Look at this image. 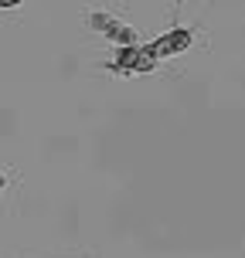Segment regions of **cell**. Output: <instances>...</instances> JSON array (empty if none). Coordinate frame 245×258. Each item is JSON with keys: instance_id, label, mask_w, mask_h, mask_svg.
I'll return each mask as SVG.
<instances>
[{"instance_id": "cell-1", "label": "cell", "mask_w": 245, "mask_h": 258, "mask_svg": "<svg viewBox=\"0 0 245 258\" xmlns=\"http://www.w3.org/2000/svg\"><path fill=\"white\" fill-rule=\"evenodd\" d=\"M150 44V51L164 61V58H174V54H181V51H187L194 44V31L191 27H170L167 34H160L157 41H146Z\"/></svg>"}, {"instance_id": "cell-2", "label": "cell", "mask_w": 245, "mask_h": 258, "mask_svg": "<svg viewBox=\"0 0 245 258\" xmlns=\"http://www.w3.org/2000/svg\"><path fill=\"white\" fill-rule=\"evenodd\" d=\"M136 54H140V44H116V58L106 64V68H109V72H116V75H126V72H133Z\"/></svg>"}, {"instance_id": "cell-3", "label": "cell", "mask_w": 245, "mask_h": 258, "mask_svg": "<svg viewBox=\"0 0 245 258\" xmlns=\"http://www.w3.org/2000/svg\"><path fill=\"white\" fill-rule=\"evenodd\" d=\"M103 38H106V41H113V44H140V34H136V31H133L129 24L116 21V17H113V24L103 31Z\"/></svg>"}, {"instance_id": "cell-4", "label": "cell", "mask_w": 245, "mask_h": 258, "mask_svg": "<svg viewBox=\"0 0 245 258\" xmlns=\"http://www.w3.org/2000/svg\"><path fill=\"white\" fill-rule=\"evenodd\" d=\"M157 64H160V58L150 51V44H140V54L133 61V72L136 75H150V72H157Z\"/></svg>"}, {"instance_id": "cell-5", "label": "cell", "mask_w": 245, "mask_h": 258, "mask_svg": "<svg viewBox=\"0 0 245 258\" xmlns=\"http://www.w3.org/2000/svg\"><path fill=\"white\" fill-rule=\"evenodd\" d=\"M85 21H89V27L95 31V34H103L106 27L113 24V14H109V11H89V17H85Z\"/></svg>"}, {"instance_id": "cell-6", "label": "cell", "mask_w": 245, "mask_h": 258, "mask_svg": "<svg viewBox=\"0 0 245 258\" xmlns=\"http://www.w3.org/2000/svg\"><path fill=\"white\" fill-rule=\"evenodd\" d=\"M24 0H0V11H14V7H21Z\"/></svg>"}, {"instance_id": "cell-7", "label": "cell", "mask_w": 245, "mask_h": 258, "mask_svg": "<svg viewBox=\"0 0 245 258\" xmlns=\"http://www.w3.org/2000/svg\"><path fill=\"white\" fill-rule=\"evenodd\" d=\"M7 190V173H4V170H0V194Z\"/></svg>"}]
</instances>
